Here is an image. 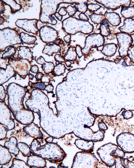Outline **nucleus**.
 <instances>
[{
	"instance_id": "nucleus-62",
	"label": "nucleus",
	"mask_w": 134,
	"mask_h": 168,
	"mask_svg": "<svg viewBox=\"0 0 134 168\" xmlns=\"http://www.w3.org/2000/svg\"><path fill=\"white\" fill-rule=\"evenodd\" d=\"M133 21H134V19H133Z\"/></svg>"
},
{
	"instance_id": "nucleus-29",
	"label": "nucleus",
	"mask_w": 134,
	"mask_h": 168,
	"mask_svg": "<svg viewBox=\"0 0 134 168\" xmlns=\"http://www.w3.org/2000/svg\"><path fill=\"white\" fill-rule=\"evenodd\" d=\"M77 56L75 47L71 46L69 48L64 58L65 60L74 61L76 60Z\"/></svg>"
},
{
	"instance_id": "nucleus-47",
	"label": "nucleus",
	"mask_w": 134,
	"mask_h": 168,
	"mask_svg": "<svg viewBox=\"0 0 134 168\" xmlns=\"http://www.w3.org/2000/svg\"><path fill=\"white\" fill-rule=\"evenodd\" d=\"M76 51L77 56L79 58H81L83 55L82 51V48L79 45H77L76 47Z\"/></svg>"
},
{
	"instance_id": "nucleus-50",
	"label": "nucleus",
	"mask_w": 134,
	"mask_h": 168,
	"mask_svg": "<svg viewBox=\"0 0 134 168\" xmlns=\"http://www.w3.org/2000/svg\"><path fill=\"white\" fill-rule=\"evenodd\" d=\"M39 68L36 65H34L32 66L30 68V71L34 73H37L38 72Z\"/></svg>"
},
{
	"instance_id": "nucleus-44",
	"label": "nucleus",
	"mask_w": 134,
	"mask_h": 168,
	"mask_svg": "<svg viewBox=\"0 0 134 168\" xmlns=\"http://www.w3.org/2000/svg\"><path fill=\"white\" fill-rule=\"evenodd\" d=\"M6 96V93L4 87L2 85L0 86V99L1 101L4 102Z\"/></svg>"
},
{
	"instance_id": "nucleus-26",
	"label": "nucleus",
	"mask_w": 134,
	"mask_h": 168,
	"mask_svg": "<svg viewBox=\"0 0 134 168\" xmlns=\"http://www.w3.org/2000/svg\"><path fill=\"white\" fill-rule=\"evenodd\" d=\"M60 50L61 47L59 45L53 43L45 45L42 52L50 56L59 52Z\"/></svg>"
},
{
	"instance_id": "nucleus-23",
	"label": "nucleus",
	"mask_w": 134,
	"mask_h": 168,
	"mask_svg": "<svg viewBox=\"0 0 134 168\" xmlns=\"http://www.w3.org/2000/svg\"><path fill=\"white\" fill-rule=\"evenodd\" d=\"M121 32L130 34L134 32V22L132 18H125L123 25L119 28Z\"/></svg>"
},
{
	"instance_id": "nucleus-31",
	"label": "nucleus",
	"mask_w": 134,
	"mask_h": 168,
	"mask_svg": "<svg viewBox=\"0 0 134 168\" xmlns=\"http://www.w3.org/2000/svg\"><path fill=\"white\" fill-rule=\"evenodd\" d=\"M3 3L9 6L11 9V12L14 13L20 10L22 8L21 6L17 3L15 1L7 0L2 1Z\"/></svg>"
},
{
	"instance_id": "nucleus-16",
	"label": "nucleus",
	"mask_w": 134,
	"mask_h": 168,
	"mask_svg": "<svg viewBox=\"0 0 134 168\" xmlns=\"http://www.w3.org/2000/svg\"><path fill=\"white\" fill-rule=\"evenodd\" d=\"M24 131L30 136L37 139H41L43 134L38 125L32 122L26 125L23 128Z\"/></svg>"
},
{
	"instance_id": "nucleus-25",
	"label": "nucleus",
	"mask_w": 134,
	"mask_h": 168,
	"mask_svg": "<svg viewBox=\"0 0 134 168\" xmlns=\"http://www.w3.org/2000/svg\"><path fill=\"white\" fill-rule=\"evenodd\" d=\"M116 168H134V163L127 159L118 157L115 160Z\"/></svg>"
},
{
	"instance_id": "nucleus-14",
	"label": "nucleus",
	"mask_w": 134,
	"mask_h": 168,
	"mask_svg": "<svg viewBox=\"0 0 134 168\" xmlns=\"http://www.w3.org/2000/svg\"><path fill=\"white\" fill-rule=\"evenodd\" d=\"M14 117L19 123L26 125L33 122L34 119L33 112L25 108L18 112Z\"/></svg>"
},
{
	"instance_id": "nucleus-48",
	"label": "nucleus",
	"mask_w": 134,
	"mask_h": 168,
	"mask_svg": "<svg viewBox=\"0 0 134 168\" xmlns=\"http://www.w3.org/2000/svg\"><path fill=\"white\" fill-rule=\"evenodd\" d=\"M79 17L80 19L82 20L88 21L89 20V18L84 13H81Z\"/></svg>"
},
{
	"instance_id": "nucleus-3",
	"label": "nucleus",
	"mask_w": 134,
	"mask_h": 168,
	"mask_svg": "<svg viewBox=\"0 0 134 168\" xmlns=\"http://www.w3.org/2000/svg\"><path fill=\"white\" fill-rule=\"evenodd\" d=\"M76 3L58 0H42L40 6V20L43 23L55 25L57 23V21L52 15L57 12L60 5L63 3L72 4Z\"/></svg>"
},
{
	"instance_id": "nucleus-12",
	"label": "nucleus",
	"mask_w": 134,
	"mask_h": 168,
	"mask_svg": "<svg viewBox=\"0 0 134 168\" xmlns=\"http://www.w3.org/2000/svg\"><path fill=\"white\" fill-rule=\"evenodd\" d=\"M38 22V20L36 19H18L15 24L17 27L26 32L36 35L39 31L37 25Z\"/></svg>"
},
{
	"instance_id": "nucleus-37",
	"label": "nucleus",
	"mask_w": 134,
	"mask_h": 168,
	"mask_svg": "<svg viewBox=\"0 0 134 168\" xmlns=\"http://www.w3.org/2000/svg\"><path fill=\"white\" fill-rule=\"evenodd\" d=\"M88 5L87 3L83 2L76 3L75 7L77 11L82 13H85L87 11Z\"/></svg>"
},
{
	"instance_id": "nucleus-61",
	"label": "nucleus",
	"mask_w": 134,
	"mask_h": 168,
	"mask_svg": "<svg viewBox=\"0 0 134 168\" xmlns=\"http://www.w3.org/2000/svg\"><path fill=\"white\" fill-rule=\"evenodd\" d=\"M28 75L29 78L31 80H32L34 77V75L31 74L30 73Z\"/></svg>"
},
{
	"instance_id": "nucleus-41",
	"label": "nucleus",
	"mask_w": 134,
	"mask_h": 168,
	"mask_svg": "<svg viewBox=\"0 0 134 168\" xmlns=\"http://www.w3.org/2000/svg\"><path fill=\"white\" fill-rule=\"evenodd\" d=\"M127 55L131 61L134 63V44L132 45L129 48Z\"/></svg>"
},
{
	"instance_id": "nucleus-20",
	"label": "nucleus",
	"mask_w": 134,
	"mask_h": 168,
	"mask_svg": "<svg viewBox=\"0 0 134 168\" xmlns=\"http://www.w3.org/2000/svg\"><path fill=\"white\" fill-rule=\"evenodd\" d=\"M11 153L4 146L0 145V165H5L9 163L12 159Z\"/></svg>"
},
{
	"instance_id": "nucleus-46",
	"label": "nucleus",
	"mask_w": 134,
	"mask_h": 168,
	"mask_svg": "<svg viewBox=\"0 0 134 168\" xmlns=\"http://www.w3.org/2000/svg\"><path fill=\"white\" fill-rule=\"evenodd\" d=\"M55 60L58 62L59 63H62V62H65V60L64 58L60 55L57 54L55 55L54 56Z\"/></svg>"
},
{
	"instance_id": "nucleus-4",
	"label": "nucleus",
	"mask_w": 134,
	"mask_h": 168,
	"mask_svg": "<svg viewBox=\"0 0 134 168\" xmlns=\"http://www.w3.org/2000/svg\"><path fill=\"white\" fill-rule=\"evenodd\" d=\"M62 28L68 34L74 35L79 32L85 34L92 32L93 25L88 21L82 20L75 17H69L62 22Z\"/></svg>"
},
{
	"instance_id": "nucleus-8",
	"label": "nucleus",
	"mask_w": 134,
	"mask_h": 168,
	"mask_svg": "<svg viewBox=\"0 0 134 168\" xmlns=\"http://www.w3.org/2000/svg\"><path fill=\"white\" fill-rule=\"evenodd\" d=\"M105 41L104 37L100 34L93 33L89 34L86 38L85 45L82 48L83 54L88 55L92 49L103 46Z\"/></svg>"
},
{
	"instance_id": "nucleus-7",
	"label": "nucleus",
	"mask_w": 134,
	"mask_h": 168,
	"mask_svg": "<svg viewBox=\"0 0 134 168\" xmlns=\"http://www.w3.org/2000/svg\"><path fill=\"white\" fill-rule=\"evenodd\" d=\"M116 141L118 146L125 153L134 152V134L122 132L117 136Z\"/></svg>"
},
{
	"instance_id": "nucleus-28",
	"label": "nucleus",
	"mask_w": 134,
	"mask_h": 168,
	"mask_svg": "<svg viewBox=\"0 0 134 168\" xmlns=\"http://www.w3.org/2000/svg\"><path fill=\"white\" fill-rule=\"evenodd\" d=\"M17 146L24 156L28 157L31 155L32 153L30 147L26 143L19 142L18 143Z\"/></svg>"
},
{
	"instance_id": "nucleus-32",
	"label": "nucleus",
	"mask_w": 134,
	"mask_h": 168,
	"mask_svg": "<svg viewBox=\"0 0 134 168\" xmlns=\"http://www.w3.org/2000/svg\"><path fill=\"white\" fill-rule=\"evenodd\" d=\"M10 168H31L27 163L21 160L13 158L12 160V165Z\"/></svg>"
},
{
	"instance_id": "nucleus-6",
	"label": "nucleus",
	"mask_w": 134,
	"mask_h": 168,
	"mask_svg": "<svg viewBox=\"0 0 134 168\" xmlns=\"http://www.w3.org/2000/svg\"><path fill=\"white\" fill-rule=\"evenodd\" d=\"M22 43L20 34L16 30L7 27L0 30L1 52L8 47Z\"/></svg>"
},
{
	"instance_id": "nucleus-18",
	"label": "nucleus",
	"mask_w": 134,
	"mask_h": 168,
	"mask_svg": "<svg viewBox=\"0 0 134 168\" xmlns=\"http://www.w3.org/2000/svg\"><path fill=\"white\" fill-rule=\"evenodd\" d=\"M16 75L13 69L9 64L5 69L0 67V85L7 82L11 78L16 76Z\"/></svg>"
},
{
	"instance_id": "nucleus-24",
	"label": "nucleus",
	"mask_w": 134,
	"mask_h": 168,
	"mask_svg": "<svg viewBox=\"0 0 134 168\" xmlns=\"http://www.w3.org/2000/svg\"><path fill=\"white\" fill-rule=\"evenodd\" d=\"M117 48L116 45L114 43L107 44L103 45L101 52L105 56L111 57L116 53Z\"/></svg>"
},
{
	"instance_id": "nucleus-27",
	"label": "nucleus",
	"mask_w": 134,
	"mask_h": 168,
	"mask_svg": "<svg viewBox=\"0 0 134 168\" xmlns=\"http://www.w3.org/2000/svg\"><path fill=\"white\" fill-rule=\"evenodd\" d=\"M20 35L22 43L28 45L32 44H34L37 40L35 36L30 35L24 32H21Z\"/></svg>"
},
{
	"instance_id": "nucleus-35",
	"label": "nucleus",
	"mask_w": 134,
	"mask_h": 168,
	"mask_svg": "<svg viewBox=\"0 0 134 168\" xmlns=\"http://www.w3.org/2000/svg\"><path fill=\"white\" fill-rule=\"evenodd\" d=\"M42 65L41 67L46 74H49L53 71L55 66L53 63L51 62L46 61Z\"/></svg>"
},
{
	"instance_id": "nucleus-10",
	"label": "nucleus",
	"mask_w": 134,
	"mask_h": 168,
	"mask_svg": "<svg viewBox=\"0 0 134 168\" xmlns=\"http://www.w3.org/2000/svg\"><path fill=\"white\" fill-rule=\"evenodd\" d=\"M24 60L10 59L8 61V64L13 67L16 74L23 79H25L30 74L31 67L30 62Z\"/></svg>"
},
{
	"instance_id": "nucleus-45",
	"label": "nucleus",
	"mask_w": 134,
	"mask_h": 168,
	"mask_svg": "<svg viewBox=\"0 0 134 168\" xmlns=\"http://www.w3.org/2000/svg\"><path fill=\"white\" fill-rule=\"evenodd\" d=\"M122 115L124 118L126 119H129L131 118L133 116V113L130 110L123 111L122 112Z\"/></svg>"
},
{
	"instance_id": "nucleus-30",
	"label": "nucleus",
	"mask_w": 134,
	"mask_h": 168,
	"mask_svg": "<svg viewBox=\"0 0 134 168\" xmlns=\"http://www.w3.org/2000/svg\"><path fill=\"white\" fill-rule=\"evenodd\" d=\"M121 14L125 18H132L134 17V6L122 7Z\"/></svg>"
},
{
	"instance_id": "nucleus-43",
	"label": "nucleus",
	"mask_w": 134,
	"mask_h": 168,
	"mask_svg": "<svg viewBox=\"0 0 134 168\" xmlns=\"http://www.w3.org/2000/svg\"><path fill=\"white\" fill-rule=\"evenodd\" d=\"M101 6L97 4H90L88 5V9L91 12L97 11L100 9Z\"/></svg>"
},
{
	"instance_id": "nucleus-1",
	"label": "nucleus",
	"mask_w": 134,
	"mask_h": 168,
	"mask_svg": "<svg viewBox=\"0 0 134 168\" xmlns=\"http://www.w3.org/2000/svg\"><path fill=\"white\" fill-rule=\"evenodd\" d=\"M30 147L32 154L40 156L50 162L57 163L64 158V151L55 143H46L41 145L37 139H34Z\"/></svg>"
},
{
	"instance_id": "nucleus-17",
	"label": "nucleus",
	"mask_w": 134,
	"mask_h": 168,
	"mask_svg": "<svg viewBox=\"0 0 134 168\" xmlns=\"http://www.w3.org/2000/svg\"><path fill=\"white\" fill-rule=\"evenodd\" d=\"M26 163L31 167L44 168L46 165V160L41 156L33 154L27 157Z\"/></svg>"
},
{
	"instance_id": "nucleus-53",
	"label": "nucleus",
	"mask_w": 134,
	"mask_h": 168,
	"mask_svg": "<svg viewBox=\"0 0 134 168\" xmlns=\"http://www.w3.org/2000/svg\"><path fill=\"white\" fill-rule=\"evenodd\" d=\"M43 75H44L42 72H39L36 74L35 76V78L37 80H41Z\"/></svg>"
},
{
	"instance_id": "nucleus-2",
	"label": "nucleus",
	"mask_w": 134,
	"mask_h": 168,
	"mask_svg": "<svg viewBox=\"0 0 134 168\" xmlns=\"http://www.w3.org/2000/svg\"><path fill=\"white\" fill-rule=\"evenodd\" d=\"M27 89L15 83H9L7 88L8 106L14 117L16 113L25 108L23 102Z\"/></svg>"
},
{
	"instance_id": "nucleus-58",
	"label": "nucleus",
	"mask_w": 134,
	"mask_h": 168,
	"mask_svg": "<svg viewBox=\"0 0 134 168\" xmlns=\"http://www.w3.org/2000/svg\"><path fill=\"white\" fill-rule=\"evenodd\" d=\"M53 140V137L50 136L45 139L44 140L46 143H51L52 142Z\"/></svg>"
},
{
	"instance_id": "nucleus-42",
	"label": "nucleus",
	"mask_w": 134,
	"mask_h": 168,
	"mask_svg": "<svg viewBox=\"0 0 134 168\" xmlns=\"http://www.w3.org/2000/svg\"><path fill=\"white\" fill-rule=\"evenodd\" d=\"M66 8L68 14L70 17H72L74 15L77 11L75 6L70 5L67 6Z\"/></svg>"
},
{
	"instance_id": "nucleus-19",
	"label": "nucleus",
	"mask_w": 134,
	"mask_h": 168,
	"mask_svg": "<svg viewBox=\"0 0 134 168\" xmlns=\"http://www.w3.org/2000/svg\"><path fill=\"white\" fill-rule=\"evenodd\" d=\"M17 144L18 141L16 138L12 136L5 143L4 146L8 149L11 154L16 156L19 154L20 151Z\"/></svg>"
},
{
	"instance_id": "nucleus-34",
	"label": "nucleus",
	"mask_w": 134,
	"mask_h": 168,
	"mask_svg": "<svg viewBox=\"0 0 134 168\" xmlns=\"http://www.w3.org/2000/svg\"><path fill=\"white\" fill-rule=\"evenodd\" d=\"M65 70L66 67L64 64L62 63H59L54 66L53 72L55 75L59 76L63 74Z\"/></svg>"
},
{
	"instance_id": "nucleus-13",
	"label": "nucleus",
	"mask_w": 134,
	"mask_h": 168,
	"mask_svg": "<svg viewBox=\"0 0 134 168\" xmlns=\"http://www.w3.org/2000/svg\"><path fill=\"white\" fill-rule=\"evenodd\" d=\"M39 35L42 41L46 44L53 43L58 38L57 31L53 27L44 25L39 29Z\"/></svg>"
},
{
	"instance_id": "nucleus-22",
	"label": "nucleus",
	"mask_w": 134,
	"mask_h": 168,
	"mask_svg": "<svg viewBox=\"0 0 134 168\" xmlns=\"http://www.w3.org/2000/svg\"><path fill=\"white\" fill-rule=\"evenodd\" d=\"M105 19L113 26L119 25L121 22V18L119 15L116 12H105L104 14Z\"/></svg>"
},
{
	"instance_id": "nucleus-49",
	"label": "nucleus",
	"mask_w": 134,
	"mask_h": 168,
	"mask_svg": "<svg viewBox=\"0 0 134 168\" xmlns=\"http://www.w3.org/2000/svg\"><path fill=\"white\" fill-rule=\"evenodd\" d=\"M58 12L62 16L66 15L67 13L66 8L64 7L60 8Z\"/></svg>"
},
{
	"instance_id": "nucleus-57",
	"label": "nucleus",
	"mask_w": 134,
	"mask_h": 168,
	"mask_svg": "<svg viewBox=\"0 0 134 168\" xmlns=\"http://www.w3.org/2000/svg\"><path fill=\"white\" fill-rule=\"evenodd\" d=\"M54 15L57 19L59 20L60 21L62 19L63 16L60 14L58 12L54 14Z\"/></svg>"
},
{
	"instance_id": "nucleus-40",
	"label": "nucleus",
	"mask_w": 134,
	"mask_h": 168,
	"mask_svg": "<svg viewBox=\"0 0 134 168\" xmlns=\"http://www.w3.org/2000/svg\"><path fill=\"white\" fill-rule=\"evenodd\" d=\"M8 131V129L2 124L0 123V140H3L6 137L7 132Z\"/></svg>"
},
{
	"instance_id": "nucleus-59",
	"label": "nucleus",
	"mask_w": 134,
	"mask_h": 168,
	"mask_svg": "<svg viewBox=\"0 0 134 168\" xmlns=\"http://www.w3.org/2000/svg\"><path fill=\"white\" fill-rule=\"evenodd\" d=\"M65 63L67 67H70L71 63L70 61L66 60Z\"/></svg>"
},
{
	"instance_id": "nucleus-9",
	"label": "nucleus",
	"mask_w": 134,
	"mask_h": 168,
	"mask_svg": "<svg viewBox=\"0 0 134 168\" xmlns=\"http://www.w3.org/2000/svg\"><path fill=\"white\" fill-rule=\"evenodd\" d=\"M116 35L119 55L121 57H124L127 55L129 49L133 43V39L130 34L121 32L116 33Z\"/></svg>"
},
{
	"instance_id": "nucleus-33",
	"label": "nucleus",
	"mask_w": 134,
	"mask_h": 168,
	"mask_svg": "<svg viewBox=\"0 0 134 168\" xmlns=\"http://www.w3.org/2000/svg\"><path fill=\"white\" fill-rule=\"evenodd\" d=\"M108 25V22L105 19H104L101 23L100 26V34L103 36H107L110 33Z\"/></svg>"
},
{
	"instance_id": "nucleus-5",
	"label": "nucleus",
	"mask_w": 134,
	"mask_h": 168,
	"mask_svg": "<svg viewBox=\"0 0 134 168\" xmlns=\"http://www.w3.org/2000/svg\"><path fill=\"white\" fill-rule=\"evenodd\" d=\"M103 152L101 156V160L107 166H114L116 158L119 157L123 158L125 153L116 144L111 143L105 144L101 147Z\"/></svg>"
},
{
	"instance_id": "nucleus-51",
	"label": "nucleus",
	"mask_w": 134,
	"mask_h": 168,
	"mask_svg": "<svg viewBox=\"0 0 134 168\" xmlns=\"http://www.w3.org/2000/svg\"><path fill=\"white\" fill-rule=\"evenodd\" d=\"M45 89L48 92H51L53 90V86L52 84H49L46 86Z\"/></svg>"
},
{
	"instance_id": "nucleus-55",
	"label": "nucleus",
	"mask_w": 134,
	"mask_h": 168,
	"mask_svg": "<svg viewBox=\"0 0 134 168\" xmlns=\"http://www.w3.org/2000/svg\"><path fill=\"white\" fill-rule=\"evenodd\" d=\"M71 35L68 34L64 37V39L65 42L69 43L71 41Z\"/></svg>"
},
{
	"instance_id": "nucleus-52",
	"label": "nucleus",
	"mask_w": 134,
	"mask_h": 168,
	"mask_svg": "<svg viewBox=\"0 0 134 168\" xmlns=\"http://www.w3.org/2000/svg\"><path fill=\"white\" fill-rule=\"evenodd\" d=\"M36 62L37 63L42 65L46 62V61L43 56H40L37 59Z\"/></svg>"
},
{
	"instance_id": "nucleus-21",
	"label": "nucleus",
	"mask_w": 134,
	"mask_h": 168,
	"mask_svg": "<svg viewBox=\"0 0 134 168\" xmlns=\"http://www.w3.org/2000/svg\"><path fill=\"white\" fill-rule=\"evenodd\" d=\"M18 56L20 59L27 60L31 62L33 59L32 53L30 49L26 46H21L18 52Z\"/></svg>"
},
{
	"instance_id": "nucleus-39",
	"label": "nucleus",
	"mask_w": 134,
	"mask_h": 168,
	"mask_svg": "<svg viewBox=\"0 0 134 168\" xmlns=\"http://www.w3.org/2000/svg\"><path fill=\"white\" fill-rule=\"evenodd\" d=\"M28 84L29 86L32 88L41 90L45 89L46 87V85L43 82H37L34 83L30 81Z\"/></svg>"
},
{
	"instance_id": "nucleus-11",
	"label": "nucleus",
	"mask_w": 134,
	"mask_h": 168,
	"mask_svg": "<svg viewBox=\"0 0 134 168\" xmlns=\"http://www.w3.org/2000/svg\"><path fill=\"white\" fill-rule=\"evenodd\" d=\"M10 110L4 102H0V122L4 125L8 130L15 127L14 120L11 117Z\"/></svg>"
},
{
	"instance_id": "nucleus-38",
	"label": "nucleus",
	"mask_w": 134,
	"mask_h": 168,
	"mask_svg": "<svg viewBox=\"0 0 134 168\" xmlns=\"http://www.w3.org/2000/svg\"><path fill=\"white\" fill-rule=\"evenodd\" d=\"M16 52V50L14 47L12 46L9 47L7 51L3 54L2 57L4 59L9 58L14 55Z\"/></svg>"
},
{
	"instance_id": "nucleus-15",
	"label": "nucleus",
	"mask_w": 134,
	"mask_h": 168,
	"mask_svg": "<svg viewBox=\"0 0 134 168\" xmlns=\"http://www.w3.org/2000/svg\"><path fill=\"white\" fill-rule=\"evenodd\" d=\"M95 1L108 8L116 10L121 7H129L131 3V0H95Z\"/></svg>"
},
{
	"instance_id": "nucleus-36",
	"label": "nucleus",
	"mask_w": 134,
	"mask_h": 168,
	"mask_svg": "<svg viewBox=\"0 0 134 168\" xmlns=\"http://www.w3.org/2000/svg\"><path fill=\"white\" fill-rule=\"evenodd\" d=\"M91 21L96 24L101 23L102 20L105 19L104 15L97 14H93L89 16Z\"/></svg>"
},
{
	"instance_id": "nucleus-54",
	"label": "nucleus",
	"mask_w": 134,
	"mask_h": 168,
	"mask_svg": "<svg viewBox=\"0 0 134 168\" xmlns=\"http://www.w3.org/2000/svg\"><path fill=\"white\" fill-rule=\"evenodd\" d=\"M3 3L2 1H0V12L1 14L3 13L5 10V8Z\"/></svg>"
},
{
	"instance_id": "nucleus-56",
	"label": "nucleus",
	"mask_w": 134,
	"mask_h": 168,
	"mask_svg": "<svg viewBox=\"0 0 134 168\" xmlns=\"http://www.w3.org/2000/svg\"><path fill=\"white\" fill-rule=\"evenodd\" d=\"M54 44L58 45L61 44L63 43V41L60 38H57L53 42Z\"/></svg>"
},
{
	"instance_id": "nucleus-60",
	"label": "nucleus",
	"mask_w": 134,
	"mask_h": 168,
	"mask_svg": "<svg viewBox=\"0 0 134 168\" xmlns=\"http://www.w3.org/2000/svg\"><path fill=\"white\" fill-rule=\"evenodd\" d=\"M0 25H1L4 22V18L2 17H1H1H0Z\"/></svg>"
}]
</instances>
